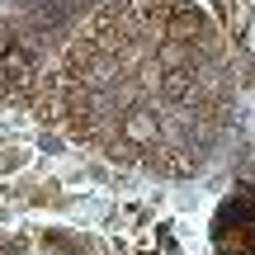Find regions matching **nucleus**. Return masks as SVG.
I'll return each instance as SVG.
<instances>
[{
	"label": "nucleus",
	"mask_w": 255,
	"mask_h": 255,
	"mask_svg": "<svg viewBox=\"0 0 255 255\" xmlns=\"http://www.w3.org/2000/svg\"><path fill=\"white\" fill-rule=\"evenodd\" d=\"M24 165H28V151H19V146L0 151V170H24Z\"/></svg>",
	"instance_id": "nucleus-1"
},
{
	"label": "nucleus",
	"mask_w": 255,
	"mask_h": 255,
	"mask_svg": "<svg viewBox=\"0 0 255 255\" xmlns=\"http://www.w3.org/2000/svg\"><path fill=\"white\" fill-rule=\"evenodd\" d=\"M28 251V237H0V255H24Z\"/></svg>",
	"instance_id": "nucleus-2"
}]
</instances>
